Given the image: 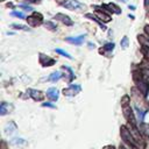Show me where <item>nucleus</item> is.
<instances>
[{
  "mask_svg": "<svg viewBox=\"0 0 149 149\" xmlns=\"http://www.w3.org/2000/svg\"><path fill=\"white\" fill-rule=\"evenodd\" d=\"M102 149H115V147L112 146V144H108V146H105Z\"/></svg>",
  "mask_w": 149,
  "mask_h": 149,
  "instance_id": "31",
  "label": "nucleus"
},
{
  "mask_svg": "<svg viewBox=\"0 0 149 149\" xmlns=\"http://www.w3.org/2000/svg\"><path fill=\"white\" fill-rule=\"evenodd\" d=\"M85 16H86L87 19H92V20H94V21H95V22H97V23L100 26V28H101V29H104V30L106 29V26H105V24H102L104 22H101V21H100V20H99V19H98V17H97L94 14H91V13H86V14H85Z\"/></svg>",
  "mask_w": 149,
  "mask_h": 149,
  "instance_id": "15",
  "label": "nucleus"
},
{
  "mask_svg": "<svg viewBox=\"0 0 149 149\" xmlns=\"http://www.w3.org/2000/svg\"><path fill=\"white\" fill-rule=\"evenodd\" d=\"M144 33L147 34V36H149V24L144 27Z\"/></svg>",
  "mask_w": 149,
  "mask_h": 149,
  "instance_id": "32",
  "label": "nucleus"
},
{
  "mask_svg": "<svg viewBox=\"0 0 149 149\" xmlns=\"http://www.w3.org/2000/svg\"><path fill=\"white\" fill-rule=\"evenodd\" d=\"M10 142H12V144H14V146H26V144H27V141L23 140V139H21V137H14Z\"/></svg>",
  "mask_w": 149,
  "mask_h": 149,
  "instance_id": "19",
  "label": "nucleus"
},
{
  "mask_svg": "<svg viewBox=\"0 0 149 149\" xmlns=\"http://www.w3.org/2000/svg\"><path fill=\"white\" fill-rule=\"evenodd\" d=\"M55 51H56V52H57L58 55H61V56H64V57H66V58H70V59L72 58V56H71L70 54H68L66 51H64L63 49H59V48H56V49H55Z\"/></svg>",
  "mask_w": 149,
  "mask_h": 149,
  "instance_id": "23",
  "label": "nucleus"
},
{
  "mask_svg": "<svg viewBox=\"0 0 149 149\" xmlns=\"http://www.w3.org/2000/svg\"><path fill=\"white\" fill-rule=\"evenodd\" d=\"M27 23L30 27H37L43 22V15L38 12H34L33 14H30L29 16H27Z\"/></svg>",
  "mask_w": 149,
  "mask_h": 149,
  "instance_id": "4",
  "label": "nucleus"
},
{
  "mask_svg": "<svg viewBox=\"0 0 149 149\" xmlns=\"http://www.w3.org/2000/svg\"><path fill=\"white\" fill-rule=\"evenodd\" d=\"M22 9H24V10H28V12H31L33 10V8L30 7V6H26V5H19Z\"/></svg>",
  "mask_w": 149,
  "mask_h": 149,
  "instance_id": "29",
  "label": "nucleus"
},
{
  "mask_svg": "<svg viewBox=\"0 0 149 149\" xmlns=\"http://www.w3.org/2000/svg\"><path fill=\"white\" fill-rule=\"evenodd\" d=\"M58 90L57 88H55V87H50V88H48V91H47V95H48V98L51 100V101H56L57 99H58Z\"/></svg>",
  "mask_w": 149,
  "mask_h": 149,
  "instance_id": "11",
  "label": "nucleus"
},
{
  "mask_svg": "<svg viewBox=\"0 0 149 149\" xmlns=\"http://www.w3.org/2000/svg\"><path fill=\"white\" fill-rule=\"evenodd\" d=\"M62 76H63V73H62V72H59V71L52 72V73L49 76V80H50V81H57Z\"/></svg>",
  "mask_w": 149,
  "mask_h": 149,
  "instance_id": "20",
  "label": "nucleus"
},
{
  "mask_svg": "<svg viewBox=\"0 0 149 149\" xmlns=\"http://www.w3.org/2000/svg\"><path fill=\"white\" fill-rule=\"evenodd\" d=\"M13 109V105L8 104V102H1L0 105V114L1 115H6L8 112H10Z\"/></svg>",
  "mask_w": 149,
  "mask_h": 149,
  "instance_id": "13",
  "label": "nucleus"
},
{
  "mask_svg": "<svg viewBox=\"0 0 149 149\" xmlns=\"http://www.w3.org/2000/svg\"><path fill=\"white\" fill-rule=\"evenodd\" d=\"M26 1H29V2H36L37 0H26Z\"/></svg>",
  "mask_w": 149,
  "mask_h": 149,
  "instance_id": "33",
  "label": "nucleus"
},
{
  "mask_svg": "<svg viewBox=\"0 0 149 149\" xmlns=\"http://www.w3.org/2000/svg\"><path fill=\"white\" fill-rule=\"evenodd\" d=\"M141 54L143 55V58L149 62V47L148 45H141Z\"/></svg>",
  "mask_w": 149,
  "mask_h": 149,
  "instance_id": "17",
  "label": "nucleus"
},
{
  "mask_svg": "<svg viewBox=\"0 0 149 149\" xmlns=\"http://www.w3.org/2000/svg\"><path fill=\"white\" fill-rule=\"evenodd\" d=\"M106 5H107V7H108V9H109L111 13L121 14V8H120L118 5H115V3H113V2H111V3H106Z\"/></svg>",
  "mask_w": 149,
  "mask_h": 149,
  "instance_id": "16",
  "label": "nucleus"
},
{
  "mask_svg": "<svg viewBox=\"0 0 149 149\" xmlns=\"http://www.w3.org/2000/svg\"><path fill=\"white\" fill-rule=\"evenodd\" d=\"M42 107H49V108H55L56 106L52 104V102H43L42 104Z\"/></svg>",
  "mask_w": 149,
  "mask_h": 149,
  "instance_id": "28",
  "label": "nucleus"
},
{
  "mask_svg": "<svg viewBox=\"0 0 149 149\" xmlns=\"http://www.w3.org/2000/svg\"><path fill=\"white\" fill-rule=\"evenodd\" d=\"M121 48L122 49H127L128 48V45H129V42H128V37L127 36H123L122 37V40H121Z\"/></svg>",
  "mask_w": 149,
  "mask_h": 149,
  "instance_id": "25",
  "label": "nucleus"
},
{
  "mask_svg": "<svg viewBox=\"0 0 149 149\" xmlns=\"http://www.w3.org/2000/svg\"><path fill=\"white\" fill-rule=\"evenodd\" d=\"M14 130H16V126H15V122L10 121V122L7 125V127L5 128V133H6V134H12Z\"/></svg>",
  "mask_w": 149,
  "mask_h": 149,
  "instance_id": "18",
  "label": "nucleus"
},
{
  "mask_svg": "<svg viewBox=\"0 0 149 149\" xmlns=\"http://www.w3.org/2000/svg\"><path fill=\"white\" fill-rule=\"evenodd\" d=\"M144 7L147 10H149V0H144Z\"/></svg>",
  "mask_w": 149,
  "mask_h": 149,
  "instance_id": "30",
  "label": "nucleus"
},
{
  "mask_svg": "<svg viewBox=\"0 0 149 149\" xmlns=\"http://www.w3.org/2000/svg\"><path fill=\"white\" fill-rule=\"evenodd\" d=\"M119 149H126V148H125V146L122 144V146H120V148H119Z\"/></svg>",
  "mask_w": 149,
  "mask_h": 149,
  "instance_id": "34",
  "label": "nucleus"
},
{
  "mask_svg": "<svg viewBox=\"0 0 149 149\" xmlns=\"http://www.w3.org/2000/svg\"><path fill=\"white\" fill-rule=\"evenodd\" d=\"M141 45H148L149 47V37H147L146 35H139L137 36Z\"/></svg>",
  "mask_w": 149,
  "mask_h": 149,
  "instance_id": "21",
  "label": "nucleus"
},
{
  "mask_svg": "<svg viewBox=\"0 0 149 149\" xmlns=\"http://www.w3.org/2000/svg\"><path fill=\"white\" fill-rule=\"evenodd\" d=\"M120 134H121V139L123 141L125 144H128V146H133V147H136L137 149H141L139 142L134 139V136L130 134L129 129L127 126H121L120 128Z\"/></svg>",
  "mask_w": 149,
  "mask_h": 149,
  "instance_id": "3",
  "label": "nucleus"
},
{
  "mask_svg": "<svg viewBox=\"0 0 149 149\" xmlns=\"http://www.w3.org/2000/svg\"><path fill=\"white\" fill-rule=\"evenodd\" d=\"M93 9L95 10V13H94V15L101 21V22H104V23H106V22H109V21H112V17H111V15L107 13V12H105L104 9H101L100 7H98V6H93Z\"/></svg>",
  "mask_w": 149,
  "mask_h": 149,
  "instance_id": "5",
  "label": "nucleus"
},
{
  "mask_svg": "<svg viewBox=\"0 0 149 149\" xmlns=\"http://www.w3.org/2000/svg\"><path fill=\"white\" fill-rule=\"evenodd\" d=\"M63 69H65V70H66V72L69 73V77H68V81H71V80L74 78V74H73L72 70H71L69 66H63Z\"/></svg>",
  "mask_w": 149,
  "mask_h": 149,
  "instance_id": "24",
  "label": "nucleus"
},
{
  "mask_svg": "<svg viewBox=\"0 0 149 149\" xmlns=\"http://www.w3.org/2000/svg\"><path fill=\"white\" fill-rule=\"evenodd\" d=\"M54 19H55V20H57V21L63 22V23H64V24H66V26H72V24H73V21H72L68 15L62 14V13L56 14V15L54 16Z\"/></svg>",
  "mask_w": 149,
  "mask_h": 149,
  "instance_id": "10",
  "label": "nucleus"
},
{
  "mask_svg": "<svg viewBox=\"0 0 149 149\" xmlns=\"http://www.w3.org/2000/svg\"><path fill=\"white\" fill-rule=\"evenodd\" d=\"M80 91H81V86H80V85H74V84H72V85H70L69 87L63 88L62 93H63L65 97H74V95L78 94Z\"/></svg>",
  "mask_w": 149,
  "mask_h": 149,
  "instance_id": "7",
  "label": "nucleus"
},
{
  "mask_svg": "<svg viewBox=\"0 0 149 149\" xmlns=\"http://www.w3.org/2000/svg\"><path fill=\"white\" fill-rule=\"evenodd\" d=\"M114 49V43L113 42H109V43H106L104 47H101L99 49V52L100 54H106V52H109Z\"/></svg>",
  "mask_w": 149,
  "mask_h": 149,
  "instance_id": "14",
  "label": "nucleus"
},
{
  "mask_svg": "<svg viewBox=\"0 0 149 149\" xmlns=\"http://www.w3.org/2000/svg\"><path fill=\"white\" fill-rule=\"evenodd\" d=\"M10 15H12V16H15V17H19V19H27V17L23 15V13L17 12V10H13V12L10 13Z\"/></svg>",
  "mask_w": 149,
  "mask_h": 149,
  "instance_id": "26",
  "label": "nucleus"
},
{
  "mask_svg": "<svg viewBox=\"0 0 149 149\" xmlns=\"http://www.w3.org/2000/svg\"><path fill=\"white\" fill-rule=\"evenodd\" d=\"M62 6L68 8V9H71V10L81 8V3L78 0H65V1L62 2Z\"/></svg>",
  "mask_w": 149,
  "mask_h": 149,
  "instance_id": "8",
  "label": "nucleus"
},
{
  "mask_svg": "<svg viewBox=\"0 0 149 149\" xmlns=\"http://www.w3.org/2000/svg\"><path fill=\"white\" fill-rule=\"evenodd\" d=\"M28 94L30 95V98H33L35 101H42L44 99V93L42 91L38 90H34V88H29L28 90Z\"/></svg>",
  "mask_w": 149,
  "mask_h": 149,
  "instance_id": "9",
  "label": "nucleus"
},
{
  "mask_svg": "<svg viewBox=\"0 0 149 149\" xmlns=\"http://www.w3.org/2000/svg\"><path fill=\"white\" fill-rule=\"evenodd\" d=\"M85 36H86V35H80V36H78V37H66V38H65V41H66V42H69V43L76 44V45H80V44L83 43V41H84Z\"/></svg>",
  "mask_w": 149,
  "mask_h": 149,
  "instance_id": "12",
  "label": "nucleus"
},
{
  "mask_svg": "<svg viewBox=\"0 0 149 149\" xmlns=\"http://www.w3.org/2000/svg\"><path fill=\"white\" fill-rule=\"evenodd\" d=\"M38 62L44 68H49V66H52L56 64V59H54V58H51L48 55H44L42 52L38 54Z\"/></svg>",
  "mask_w": 149,
  "mask_h": 149,
  "instance_id": "6",
  "label": "nucleus"
},
{
  "mask_svg": "<svg viewBox=\"0 0 149 149\" xmlns=\"http://www.w3.org/2000/svg\"><path fill=\"white\" fill-rule=\"evenodd\" d=\"M121 106H122V113H123V116L126 118V120L129 123L136 125L134 112L130 108V98H129V95H123L121 98Z\"/></svg>",
  "mask_w": 149,
  "mask_h": 149,
  "instance_id": "2",
  "label": "nucleus"
},
{
  "mask_svg": "<svg viewBox=\"0 0 149 149\" xmlns=\"http://www.w3.org/2000/svg\"><path fill=\"white\" fill-rule=\"evenodd\" d=\"M12 27L15 28V29H21V30H26V31L29 30V27H27V26H21V24H15V23H13Z\"/></svg>",
  "mask_w": 149,
  "mask_h": 149,
  "instance_id": "27",
  "label": "nucleus"
},
{
  "mask_svg": "<svg viewBox=\"0 0 149 149\" xmlns=\"http://www.w3.org/2000/svg\"><path fill=\"white\" fill-rule=\"evenodd\" d=\"M133 80H134L136 87L143 93L144 97H147L149 93V80L147 77L143 76V73L141 72L140 69L133 71Z\"/></svg>",
  "mask_w": 149,
  "mask_h": 149,
  "instance_id": "1",
  "label": "nucleus"
},
{
  "mask_svg": "<svg viewBox=\"0 0 149 149\" xmlns=\"http://www.w3.org/2000/svg\"><path fill=\"white\" fill-rule=\"evenodd\" d=\"M44 27H45L47 29L51 30V31H55V30L57 29V26H56V23H54V22H51V21H47V22L44 23Z\"/></svg>",
  "mask_w": 149,
  "mask_h": 149,
  "instance_id": "22",
  "label": "nucleus"
}]
</instances>
